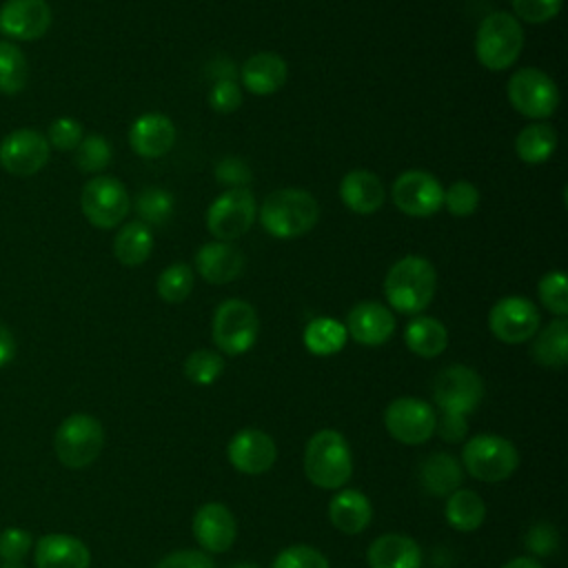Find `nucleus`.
Returning <instances> with one entry per match:
<instances>
[{"instance_id":"obj_6","label":"nucleus","mask_w":568,"mask_h":568,"mask_svg":"<svg viewBox=\"0 0 568 568\" xmlns=\"http://www.w3.org/2000/svg\"><path fill=\"white\" fill-rule=\"evenodd\" d=\"M462 462L479 481H504L519 466V453L506 437L484 433L464 444Z\"/></svg>"},{"instance_id":"obj_18","label":"nucleus","mask_w":568,"mask_h":568,"mask_svg":"<svg viewBox=\"0 0 568 568\" xmlns=\"http://www.w3.org/2000/svg\"><path fill=\"white\" fill-rule=\"evenodd\" d=\"M395 331V317L388 306L366 300L355 304L346 317V333L364 346H382Z\"/></svg>"},{"instance_id":"obj_32","label":"nucleus","mask_w":568,"mask_h":568,"mask_svg":"<svg viewBox=\"0 0 568 568\" xmlns=\"http://www.w3.org/2000/svg\"><path fill=\"white\" fill-rule=\"evenodd\" d=\"M486 519L481 497L470 488H457L446 499V521L459 532L477 530Z\"/></svg>"},{"instance_id":"obj_46","label":"nucleus","mask_w":568,"mask_h":568,"mask_svg":"<svg viewBox=\"0 0 568 568\" xmlns=\"http://www.w3.org/2000/svg\"><path fill=\"white\" fill-rule=\"evenodd\" d=\"M215 178L217 182L229 184V189L246 186L251 182V169L240 158H224L215 166Z\"/></svg>"},{"instance_id":"obj_3","label":"nucleus","mask_w":568,"mask_h":568,"mask_svg":"<svg viewBox=\"0 0 568 568\" xmlns=\"http://www.w3.org/2000/svg\"><path fill=\"white\" fill-rule=\"evenodd\" d=\"M304 473L320 488H342L353 475V453L344 435L331 428L317 430L304 450Z\"/></svg>"},{"instance_id":"obj_36","label":"nucleus","mask_w":568,"mask_h":568,"mask_svg":"<svg viewBox=\"0 0 568 568\" xmlns=\"http://www.w3.org/2000/svg\"><path fill=\"white\" fill-rule=\"evenodd\" d=\"M193 268L189 264H171L166 266L158 282H155V288H158V295L169 302V304H178V302H184L189 297V293L193 291Z\"/></svg>"},{"instance_id":"obj_51","label":"nucleus","mask_w":568,"mask_h":568,"mask_svg":"<svg viewBox=\"0 0 568 568\" xmlns=\"http://www.w3.org/2000/svg\"><path fill=\"white\" fill-rule=\"evenodd\" d=\"M501 568H541V564L532 557H515V559L506 561Z\"/></svg>"},{"instance_id":"obj_30","label":"nucleus","mask_w":568,"mask_h":568,"mask_svg":"<svg viewBox=\"0 0 568 568\" xmlns=\"http://www.w3.org/2000/svg\"><path fill=\"white\" fill-rule=\"evenodd\" d=\"M557 149V131L552 124L537 120L524 126L515 138V153L526 164L546 162Z\"/></svg>"},{"instance_id":"obj_33","label":"nucleus","mask_w":568,"mask_h":568,"mask_svg":"<svg viewBox=\"0 0 568 568\" xmlns=\"http://www.w3.org/2000/svg\"><path fill=\"white\" fill-rule=\"evenodd\" d=\"M302 339L308 353L326 357L344 348L348 333H346V326L333 317H315L306 324Z\"/></svg>"},{"instance_id":"obj_43","label":"nucleus","mask_w":568,"mask_h":568,"mask_svg":"<svg viewBox=\"0 0 568 568\" xmlns=\"http://www.w3.org/2000/svg\"><path fill=\"white\" fill-rule=\"evenodd\" d=\"M44 138L49 146H55L58 151H75V146L84 138V129L73 118H58L49 124Z\"/></svg>"},{"instance_id":"obj_21","label":"nucleus","mask_w":568,"mask_h":568,"mask_svg":"<svg viewBox=\"0 0 568 568\" xmlns=\"http://www.w3.org/2000/svg\"><path fill=\"white\" fill-rule=\"evenodd\" d=\"M129 144L142 158H162L175 144V124L164 113H144L131 124Z\"/></svg>"},{"instance_id":"obj_34","label":"nucleus","mask_w":568,"mask_h":568,"mask_svg":"<svg viewBox=\"0 0 568 568\" xmlns=\"http://www.w3.org/2000/svg\"><path fill=\"white\" fill-rule=\"evenodd\" d=\"M29 64L18 44L0 40V93L16 95L27 87Z\"/></svg>"},{"instance_id":"obj_25","label":"nucleus","mask_w":568,"mask_h":568,"mask_svg":"<svg viewBox=\"0 0 568 568\" xmlns=\"http://www.w3.org/2000/svg\"><path fill=\"white\" fill-rule=\"evenodd\" d=\"M366 561L371 568H422V548L406 535L388 532L368 546Z\"/></svg>"},{"instance_id":"obj_20","label":"nucleus","mask_w":568,"mask_h":568,"mask_svg":"<svg viewBox=\"0 0 568 568\" xmlns=\"http://www.w3.org/2000/svg\"><path fill=\"white\" fill-rule=\"evenodd\" d=\"M195 268L209 284H229L244 271V253L231 242H206L195 255Z\"/></svg>"},{"instance_id":"obj_35","label":"nucleus","mask_w":568,"mask_h":568,"mask_svg":"<svg viewBox=\"0 0 568 568\" xmlns=\"http://www.w3.org/2000/svg\"><path fill=\"white\" fill-rule=\"evenodd\" d=\"M173 195L162 186H146L135 197V211L140 215V222H144L146 226L169 222L173 215Z\"/></svg>"},{"instance_id":"obj_11","label":"nucleus","mask_w":568,"mask_h":568,"mask_svg":"<svg viewBox=\"0 0 568 568\" xmlns=\"http://www.w3.org/2000/svg\"><path fill=\"white\" fill-rule=\"evenodd\" d=\"M433 397L442 413L466 417L479 406L484 397V382L470 366L453 364L437 373L433 382Z\"/></svg>"},{"instance_id":"obj_41","label":"nucleus","mask_w":568,"mask_h":568,"mask_svg":"<svg viewBox=\"0 0 568 568\" xmlns=\"http://www.w3.org/2000/svg\"><path fill=\"white\" fill-rule=\"evenodd\" d=\"M442 206H446V211L455 217H466V215L475 213V209L479 206V191L473 182L457 180L444 191Z\"/></svg>"},{"instance_id":"obj_5","label":"nucleus","mask_w":568,"mask_h":568,"mask_svg":"<svg viewBox=\"0 0 568 568\" xmlns=\"http://www.w3.org/2000/svg\"><path fill=\"white\" fill-rule=\"evenodd\" d=\"M104 446L102 424L84 413L69 415L55 430L53 448L55 457L67 468H87L91 466Z\"/></svg>"},{"instance_id":"obj_19","label":"nucleus","mask_w":568,"mask_h":568,"mask_svg":"<svg viewBox=\"0 0 568 568\" xmlns=\"http://www.w3.org/2000/svg\"><path fill=\"white\" fill-rule=\"evenodd\" d=\"M237 535L235 517L224 504H204L193 515V537L209 552H226Z\"/></svg>"},{"instance_id":"obj_1","label":"nucleus","mask_w":568,"mask_h":568,"mask_svg":"<svg viewBox=\"0 0 568 568\" xmlns=\"http://www.w3.org/2000/svg\"><path fill=\"white\" fill-rule=\"evenodd\" d=\"M262 229L277 240H293L308 233L320 217L317 200L295 186L275 189L257 209Z\"/></svg>"},{"instance_id":"obj_48","label":"nucleus","mask_w":568,"mask_h":568,"mask_svg":"<svg viewBox=\"0 0 568 568\" xmlns=\"http://www.w3.org/2000/svg\"><path fill=\"white\" fill-rule=\"evenodd\" d=\"M155 568H215V564L200 550H175L166 555Z\"/></svg>"},{"instance_id":"obj_37","label":"nucleus","mask_w":568,"mask_h":568,"mask_svg":"<svg viewBox=\"0 0 568 568\" xmlns=\"http://www.w3.org/2000/svg\"><path fill=\"white\" fill-rule=\"evenodd\" d=\"M73 153H75L73 155L75 166L80 171H84V173H100L102 169L109 166V162L113 158L109 140L104 135H100V133L84 135Z\"/></svg>"},{"instance_id":"obj_28","label":"nucleus","mask_w":568,"mask_h":568,"mask_svg":"<svg viewBox=\"0 0 568 568\" xmlns=\"http://www.w3.org/2000/svg\"><path fill=\"white\" fill-rule=\"evenodd\" d=\"M404 342L408 351L419 357H437L448 346V331L446 326L428 315H417L408 322L404 331Z\"/></svg>"},{"instance_id":"obj_26","label":"nucleus","mask_w":568,"mask_h":568,"mask_svg":"<svg viewBox=\"0 0 568 568\" xmlns=\"http://www.w3.org/2000/svg\"><path fill=\"white\" fill-rule=\"evenodd\" d=\"M331 524L344 535L362 532L373 519V506L362 490L346 488L339 490L328 504Z\"/></svg>"},{"instance_id":"obj_38","label":"nucleus","mask_w":568,"mask_h":568,"mask_svg":"<svg viewBox=\"0 0 568 568\" xmlns=\"http://www.w3.org/2000/svg\"><path fill=\"white\" fill-rule=\"evenodd\" d=\"M222 373H224L222 355L215 351H209V348L193 351L184 362V375L189 377V382L200 384V386L213 384Z\"/></svg>"},{"instance_id":"obj_23","label":"nucleus","mask_w":568,"mask_h":568,"mask_svg":"<svg viewBox=\"0 0 568 568\" xmlns=\"http://www.w3.org/2000/svg\"><path fill=\"white\" fill-rule=\"evenodd\" d=\"M339 197L348 211L371 215L382 209L386 200V189L375 173L366 169H355L342 178Z\"/></svg>"},{"instance_id":"obj_47","label":"nucleus","mask_w":568,"mask_h":568,"mask_svg":"<svg viewBox=\"0 0 568 568\" xmlns=\"http://www.w3.org/2000/svg\"><path fill=\"white\" fill-rule=\"evenodd\" d=\"M526 546L530 548V552L535 555H550L557 550L559 546V537L557 530L550 524H537L528 530L526 537Z\"/></svg>"},{"instance_id":"obj_8","label":"nucleus","mask_w":568,"mask_h":568,"mask_svg":"<svg viewBox=\"0 0 568 568\" xmlns=\"http://www.w3.org/2000/svg\"><path fill=\"white\" fill-rule=\"evenodd\" d=\"M260 333L255 308L244 300H224L213 315L211 335L226 355H242L253 348Z\"/></svg>"},{"instance_id":"obj_39","label":"nucleus","mask_w":568,"mask_h":568,"mask_svg":"<svg viewBox=\"0 0 568 568\" xmlns=\"http://www.w3.org/2000/svg\"><path fill=\"white\" fill-rule=\"evenodd\" d=\"M539 300L557 317L568 315V280L564 271H548L539 280Z\"/></svg>"},{"instance_id":"obj_14","label":"nucleus","mask_w":568,"mask_h":568,"mask_svg":"<svg viewBox=\"0 0 568 568\" xmlns=\"http://www.w3.org/2000/svg\"><path fill=\"white\" fill-rule=\"evenodd\" d=\"M51 146L38 129H16L0 142V166L11 175H36L49 162Z\"/></svg>"},{"instance_id":"obj_4","label":"nucleus","mask_w":568,"mask_h":568,"mask_svg":"<svg viewBox=\"0 0 568 568\" xmlns=\"http://www.w3.org/2000/svg\"><path fill=\"white\" fill-rule=\"evenodd\" d=\"M524 49V29L508 11L488 13L475 33V55L481 67L504 71L515 64Z\"/></svg>"},{"instance_id":"obj_31","label":"nucleus","mask_w":568,"mask_h":568,"mask_svg":"<svg viewBox=\"0 0 568 568\" xmlns=\"http://www.w3.org/2000/svg\"><path fill=\"white\" fill-rule=\"evenodd\" d=\"M151 251H153L151 226H146L140 220L124 224L113 240V253L118 262L124 266H138L146 262Z\"/></svg>"},{"instance_id":"obj_13","label":"nucleus","mask_w":568,"mask_h":568,"mask_svg":"<svg viewBox=\"0 0 568 568\" xmlns=\"http://www.w3.org/2000/svg\"><path fill=\"white\" fill-rule=\"evenodd\" d=\"M395 206L410 217H428L444 204V186L439 180L422 169L404 171L393 184Z\"/></svg>"},{"instance_id":"obj_22","label":"nucleus","mask_w":568,"mask_h":568,"mask_svg":"<svg viewBox=\"0 0 568 568\" xmlns=\"http://www.w3.org/2000/svg\"><path fill=\"white\" fill-rule=\"evenodd\" d=\"M36 568H89L91 552L84 541L64 532H51L36 544Z\"/></svg>"},{"instance_id":"obj_17","label":"nucleus","mask_w":568,"mask_h":568,"mask_svg":"<svg viewBox=\"0 0 568 568\" xmlns=\"http://www.w3.org/2000/svg\"><path fill=\"white\" fill-rule=\"evenodd\" d=\"M226 457L235 470L244 475H262L275 464L277 448L273 437L264 430L244 428L231 437Z\"/></svg>"},{"instance_id":"obj_49","label":"nucleus","mask_w":568,"mask_h":568,"mask_svg":"<svg viewBox=\"0 0 568 568\" xmlns=\"http://www.w3.org/2000/svg\"><path fill=\"white\" fill-rule=\"evenodd\" d=\"M468 430L464 415H450L442 413V417L435 422V433L446 442H462Z\"/></svg>"},{"instance_id":"obj_9","label":"nucleus","mask_w":568,"mask_h":568,"mask_svg":"<svg viewBox=\"0 0 568 568\" xmlns=\"http://www.w3.org/2000/svg\"><path fill=\"white\" fill-rule=\"evenodd\" d=\"M257 217L255 195L246 186H233L220 193L206 211V229L220 242H231L248 233Z\"/></svg>"},{"instance_id":"obj_44","label":"nucleus","mask_w":568,"mask_h":568,"mask_svg":"<svg viewBox=\"0 0 568 568\" xmlns=\"http://www.w3.org/2000/svg\"><path fill=\"white\" fill-rule=\"evenodd\" d=\"M564 0H510L513 4V16L521 18L530 24H544L548 20H552L559 9H561Z\"/></svg>"},{"instance_id":"obj_12","label":"nucleus","mask_w":568,"mask_h":568,"mask_svg":"<svg viewBox=\"0 0 568 568\" xmlns=\"http://www.w3.org/2000/svg\"><path fill=\"white\" fill-rule=\"evenodd\" d=\"M488 328L504 344H524L539 331V311L528 297H501L488 313Z\"/></svg>"},{"instance_id":"obj_42","label":"nucleus","mask_w":568,"mask_h":568,"mask_svg":"<svg viewBox=\"0 0 568 568\" xmlns=\"http://www.w3.org/2000/svg\"><path fill=\"white\" fill-rule=\"evenodd\" d=\"M273 568H331V566L317 548L306 546V544H295V546L284 548L275 557Z\"/></svg>"},{"instance_id":"obj_16","label":"nucleus","mask_w":568,"mask_h":568,"mask_svg":"<svg viewBox=\"0 0 568 568\" xmlns=\"http://www.w3.org/2000/svg\"><path fill=\"white\" fill-rule=\"evenodd\" d=\"M47 0H4L0 7V31L13 40H38L51 27Z\"/></svg>"},{"instance_id":"obj_50","label":"nucleus","mask_w":568,"mask_h":568,"mask_svg":"<svg viewBox=\"0 0 568 568\" xmlns=\"http://www.w3.org/2000/svg\"><path fill=\"white\" fill-rule=\"evenodd\" d=\"M16 355V339L13 333L0 322V368H4Z\"/></svg>"},{"instance_id":"obj_10","label":"nucleus","mask_w":568,"mask_h":568,"mask_svg":"<svg viewBox=\"0 0 568 568\" xmlns=\"http://www.w3.org/2000/svg\"><path fill=\"white\" fill-rule=\"evenodd\" d=\"M80 209L95 229H115L126 217L131 200L118 178L95 175L80 193Z\"/></svg>"},{"instance_id":"obj_15","label":"nucleus","mask_w":568,"mask_h":568,"mask_svg":"<svg viewBox=\"0 0 568 568\" xmlns=\"http://www.w3.org/2000/svg\"><path fill=\"white\" fill-rule=\"evenodd\" d=\"M435 410L417 397H399L386 406L384 426L402 444H424L435 433Z\"/></svg>"},{"instance_id":"obj_52","label":"nucleus","mask_w":568,"mask_h":568,"mask_svg":"<svg viewBox=\"0 0 568 568\" xmlns=\"http://www.w3.org/2000/svg\"><path fill=\"white\" fill-rule=\"evenodd\" d=\"M231 568H260L257 564H251V561H242V564H235V566H231Z\"/></svg>"},{"instance_id":"obj_45","label":"nucleus","mask_w":568,"mask_h":568,"mask_svg":"<svg viewBox=\"0 0 568 568\" xmlns=\"http://www.w3.org/2000/svg\"><path fill=\"white\" fill-rule=\"evenodd\" d=\"M209 104L217 113H233L242 104V89L235 80H215L209 91Z\"/></svg>"},{"instance_id":"obj_29","label":"nucleus","mask_w":568,"mask_h":568,"mask_svg":"<svg viewBox=\"0 0 568 568\" xmlns=\"http://www.w3.org/2000/svg\"><path fill=\"white\" fill-rule=\"evenodd\" d=\"M530 355L537 364L546 368H561L568 362V322L566 317L552 320L544 326L530 348Z\"/></svg>"},{"instance_id":"obj_2","label":"nucleus","mask_w":568,"mask_h":568,"mask_svg":"<svg viewBox=\"0 0 568 568\" xmlns=\"http://www.w3.org/2000/svg\"><path fill=\"white\" fill-rule=\"evenodd\" d=\"M435 288V266L422 255L399 257L384 280V295L390 308L404 315H419L433 302Z\"/></svg>"},{"instance_id":"obj_27","label":"nucleus","mask_w":568,"mask_h":568,"mask_svg":"<svg viewBox=\"0 0 568 568\" xmlns=\"http://www.w3.org/2000/svg\"><path fill=\"white\" fill-rule=\"evenodd\" d=\"M419 481L430 495L446 497L459 488L462 466L448 453H433L419 466Z\"/></svg>"},{"instance_id":"obj_24","label":"nucleus","mask_w":568,"mask_h":568,"mask_svg":"<svg viewBox=\"0 0 568 568\" xmlns=\"http://www.w3.org/2000/svg\"><path fill=\"white\" fill-rule=\"evenodd\" d=\"M286 75H288V69L284 58L273 51H262L251 55L240 69V80L253 95L275 93L277 89L284 87Z\"/></svg>"},{"instance_id":"obj_40","label":"nucleus","mask_w":568,"mask_h":568,"mask_svg":"<svg viewBox=\"0 0 568 568\" xmlns=\"http://www.w3.org/2000/svg\"><path fill=\"white\" fill-rule=\"evenodd\" d=\"M31 548V535L24 528L11 526L0 532V568H22V559Z\"/></svg>"},{"instance_id":"obj_7","label":"nucleus","mask_w":568,"mask_h":568,"mask_svg":"<svg viewBox=\"0 0 568 568\" xmlns=\"http://www.w3.org/2000/svg\"><path fill=\"white\" fill-rule=\"evenodd\" d=\"M508 102L528 120H546L559 106V89L541 69L524 67L508 80Z\"/></svg>"}]
</instances>
